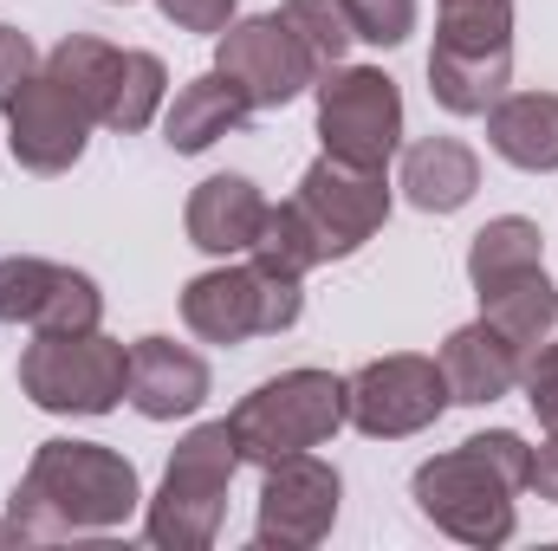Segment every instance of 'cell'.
I'll list each match as a JSON object with an SVG mask.
<instances>
[{
	"label": "cell",
	"instance_id": "1",
	"mask_svg": "<svg viewBox=\"0 0 558 551\" xmlns=\"http://www.w3.org/2000/svg\"><path fill=\"white\" fill-rule=\"evenodd\" d=\"M137 513H143L137 467L105 441H39L13 500H7V526H13L20 546L118 532Z\"/></svg>",
	"mask_w": 558,
	"mask_h": 551
},
{
	"label": "cell",
	"instance_id": "2",
	"mask_svg": "<svg viewBox=\"0 0 558 551\" xmlns=\"http://www.w3.org/2000/svg\"><path fill=\"white\" fill-rule=\"evenodd\" d=\"M526 474H533V448L513 428H487V434H468L461 448L422 461L416 480H410V500L435 532L494 551L520 526Z\"/></svg>",
	"mask_w": 558,
	"mask_h": 551
},
{
	"label": "cell",
	"instance_id": "3",
	"mask_svg": "<svg viewBox=\"0 0 558 551\" xmlns=\"http://www.w3.org/2000/svg\"><path fill=\"white\" fill-rule=\"evenodd\" d=\"M241 474L234 421H202L175 441L162 487L143 500V539L162 551H208L228 519V487Z\"/></svg>",
	"mask_w": 558,
	"mask_h": 551
},
{
	"label": "cell",
	"instance_id": "4",
	"mask_svg": "<svg viewBox=\"0 0 558 551\" xmlns=\"http://www.w3.org/2000/svg\"><path fill=\"white\" fill-rule=\"evenodd\" d=\"M20 390L46 415H111L131 396V344L105 331H33L20 351Z\"/></svg>",
	"mask_w": 558,
	"mask_h": 551
},
{
	"label": "cell",
	"instance_id": "5",
	"mask_svg": "<svg viewBox=\"0 0 558 551\" xmlns=\"http://www.w3.org/2000/svg\"><path fill=\"white\" fill-rule=\"evenodd\" d=\"M305 279L274 273L260 260H228L215 273H195L182 285V325L202 344H247V338H279L305 311Z\"/></svg>",
	"mask_w": 558,
	"mask_h": 551
},
{
	"label": "cell",
	"instance_id": "6",
	"mask_svg": "<svg viewBox=\"0 0 558 551\" xmlns=\"http://www.w3.org/2000/svg\"><path fill=\"white\" fill-rule=\"evenodd\" d=\"M228 421H234L241 461H254V467H274V461L305 454V448H325L344 428V377H331V370H279L274 383L241 396Z\"/></svg>",
	"mask_w": 558,
	"mask_h": 551
},
{
	"label": "cell",
	"instance_id": "7",
	"mask_svg": "<svg viewBox=\"0 0 558 551\" xmlns=\"http://www.w3.org/2000/svg\"><path fill=\"white\" fill-rule=\"evenodd\" d=\"M318 143L338 162L357 169H390L403 149V91L377 65H331L318 85Z\"/></svg>",
	"mask_w": 558,
	"mask_h": 551
},
{
	"label": "cell",
	"instance_id": "8",
	"mask_svg": "<svg viewBox=\"0 0 558 551\" xmlns=\"http://www.w3.org/2000/svg\"><path fill=\"white\" fill-rule=\"evenodd\" d=\"M292 208H299V221L312 228L318 260H351V254H357L364 241H377L384 221H390V175H384V169L338 162V156H318V162L299 175Z\"/></svg>",
	"mask_w": 558,
	"mask_h": 551
},
{
	"label": "cell",
	"instance_id": "9",
	"mask_svg": "<svg viewBox=\"0 0 558 551\" xmlns=\"http://www.w3.org/2000/svg\"><path fill=\"white\" fill-rule=\"evenodd\" d=\"M448 409V377L435 357L397 351V357H371L357 377H344V421L371 441H403L435 428Z\"/></svg>",
	"mask_w": 558,
	"mask_h": 551
},
{
	"label": "cell",
	"instance_id": "10",
	"mask_svg": "<svg viewBox=\"0 0 558 551\" xmlns=\"http://www.w3.org/2000/svg\"><path fill=\"white\" fill-rule=\"evenodd\" d=\"M215 72L247 98V111H279V105H292L299 91L318 85L312 52L299 46V33H292L279 13L234 20V26L215 39Z\"/></svg>",
	"mask_w": 558,
	"mask_h": 551
},
{
	"label": "cell",
	"instance_id": "11",
	"mask_svg": "<svg viewBox=\"0 0 558 551\" xmlns=\"http://www.w3.org/2000/svg\"><path fill=\"white\" fill-rule=\"evenodd\" d=\"M260 519H254V546L260 551H312L331 539L338 526V500H344V480L331 461H318L312 448L305 454H286L274 467H260Z\"/></svg>",
	"mask_w": 558,
	"mask_h": 551
},
{
	"label": "cell",
	"instance_id": "12",
	"mask_svg": "<svg viewBox=\"0 0 558 551\" xmlns=\"http://www.w3.org/2000/svg\"><path fill=\"white\" fill-rule=\"evenodd\" d=\"M0 325L26 331H98L105 325V292L98 279L39 254H7L0 260Z\"/></svg>",
	"mask_w": 558,
	"mask_h": 551
},
{
	"label": "cell",
	"instance_id": "13",
	"mask_svg": "<svg viewBox=\"0 0 558 551\" xmlns=\"http://www.w3.org/2000/svg\"><path fill=\"white\" fill-rule=\"evenodd\" d=\"M92 124H98V118L39 65V72L26 78V91L7 105V149H13V162H20L26 175H65V169L85 156Z\"/></svg>",
	"mask_w": 558,
	"mask_h": 551
},
{
	"label": "cell",
	"instance_id": "14",
	"mask_svg": "<svg viewBox=\"0 0 558 551\" xmlns=\"http://www.w3.org/2000/svg\"><path fill=\"white\" fill-rule=\"evenodd\" d=\"M208 390H215V377H208L202 351H189L175 338H137L131 344V396L124 403L143 421H182L208 403Z\"/></svg>",
	"mask_w": 558,
	"mask_h": 551
},
{
	"label": "cell",
	"instance_id": "15",
	"mask_svg": "<svg viewBox=\"0 0 558 551\" xmlns=\"http://www.w3.org/2000/svg\"><path fill=\"white\" fill-rule=\"evenodd\" d=\"M435 364H441V377H448V403H461V409H487V403H500V396L520 390V364H526V351H520L507 331H494L487 318H474V325L448 331V344L435 351Z\"/></svg>",
	"mask_w": 558,
	"mask_h": 551
},
{
	"label": "cell",
	"instance_id": "16",
	"mask_svg": "<svg viewBox=\"0 0 558 551\" xmlns=\"http://www.w3.org/2000/svg\"><path fill=\"white\" fill-rule=\"evenodd\" d=\"M267 208L274 201L247 175H208V182H195V195L182 208L189 247H202L215 260H241V254H254V241L267 228Z\"/></svg>",
	"mask_w": 558,
	"mask_h": 551
},
{
	"label": "cell",
	"instance_id": "17",
	"mask_svg": "<svg viewBox=\"0 0 558 551\" xmlns=\"http://www.w3.org/2000/svg\"><path fill=\"white\" fill-rule=\"evenodd\" d=\"M397 188L410 195V208H422V215H454L481 188V156L461 137H416L403 149Z\"/></svg>",
	"mask_w": 558,
	"mask_h": 551
},
{
	"label": "cell",
	"instance_id": "18",
	"mask_svg": "<svg viewBox=\"0 0 558 551\" xmlns=\"http://www.w3.org/2000/svg\"><path fill=\"white\" fill-rule=\"evenodd\" d=\"M487 143L500 162L526 169V175H553L558 169V91H507L487 111Z\"/></svg>",
	"mask_w": 558,
	"mask_h": 551
},
{
	"label": "cell",
	"instance_id": "19",
	"mask_svg": "<svg viewBox=\"0 0 558 551\" xmlns=\"http://www.w3.org/2000/svg\"><path fill=\"white\" fill-rule=\"evenodd\" d=\"M247 118H254L247 98H241L221 72H202V78H189V85L175 91V105H169V118H162V137H169L175 156H202V149H215L221 137H234Z\"/></svg>",
	"mask_w": 558,
	"mask_h": 551
},
{
	"label": "cell",
	"instance_id": "20",
	"mask_svg": "<svg viewBox=\"0 0 558 551\" xmlns=\"http://www.w3.org/2000/svg\"><path fill=\"white\" fill-rule=\"evenodd\" d=\"M513 85V52H454L435 46L428 52V91L448 118H487Z\"/></svg>",
	"mask_w": 558,
	"mask_h": 551
},
{
	"label": "cell",
	"instance_id": "21",
	"mask_svg": "<svg viewBox=\"0 0 558 551\" xmlns=\"http://www.w3.org/2000/svg\"><path fill=\"white\" fill-rule=\"evenodd\" d=\"M481 292V318L494 325V331H507L520 351H533L539 338H553L558 325V292L546 267H520V273L507 279H487V285H474Z\"/></svg>",
	"mask_w": 558,
	"mask_h": 551
},
{
	"label": "cell",
	"instance_id": "22",
	"mask_svg": "<svg viewBox=\"0 0 558 551\" xmlns=\"http://www.w3.org/2000/svg\"><path fill=\"white\" fill-rule=\"evenodd\" d=\"M118 59H124V46H111V39H98V33H65L52 52H46V72L92 111V118H105V98H111V78H118Z\"/></svg>",
	"mask_w": 558,
	"mask_h": 551
},
{
	"label": "cell",
	"instance_id": "23",
	"mask_svg": "<svg viewBox=\"0 0 558 551\" xmlns=\"http://www.w3.org/2000/svg\"><path fill=\"white\" fill-rule=\"evenodd\" d=\"M162 91H169V72H162V59L156 52H143V46H124V59H118V78H111V98H105V131H118V137H137L149 131V118L162 111Z\"/></svg>",
	"mask_w": 558,
	"mask_h": 551
},
{
	"label": "cell",
	"instance_id": "24",
	"mask_svg": "<svg viewBox=\"0 0 558 551\" xmlns=\"http://www.w3.org/2000/svg\"><path fill=\"white\" fill-rule=\"evenodd\" d=\"M520 267H546V234H539V221L500 215V221H487V228L468 241V279H474V285L507 279V273H520Z\"/></svg>",
	"mask_w": 558,
	"mask_h": 551
},
{
	"label": "cell",
	"instance_id": "25",
	"mask_svg": "<svg viewBox=\"0 0 558 551\" xmlns=\"http://www.w3.org/2000/svg\"><path fill=\"white\" fill-rule=\"evenodd\" d=\"M435 46L513 52V0H435Z\"/></svg>",
	"mask_w": 558,
	"mask_h": 551
},
{
	"label": "cell",
	"instance_id": "26",
	"mask_svg": "<svg viewBox=\"0 0 558 551\" xmlns=\"http://www.w3.org/2000/svg\"><path fill=\"white\" fill-rule=\"evenodd\" d=\"M279 20H286V26L299 33V46L312 52L318 78H325L331 65H344V52H351V20L338 13V0H286Z\"/></svg>",
	"mask_w": 558,
	"mask_h": 551
},
{
	"label": "cell",
	"instance_id": "27",
	"mask_svg": "<svg viewBox=\"0 0 558 551\" xmlns=\"http://www.w3.org/2000/svg\"><path fill=\"white\" fill-rule=\"evenodd\" d=\"M247 260H260V267H274V273H292V279H305L312 267H325V260H318V247H312V228L299 221V208H292V201L267 208V228H260V241H254V254H247Z\"/></svg>",
	"mask_w": 558,
	"mask_h": 551
},
{
	"label": "cell",
	"instance_id": "28",
	"mask_svg": "<svg viewBox=\"0 0 558 551\" xmlns=\"http://www.w3.org/2000/svg\"><path fill=\"white\" fill-rule=\"evenodd\" d=\"M338 13L364 46H403L416 33V0H338Z\"/></svg>",
	"mask_w": 558,
	"mask_h": 551
},
{
	"label": "cell",
	"instance_id": "29",
	"mask_svg": "<svg viewBox=\"0 0 558 551\" xmlns=\"http://www.w3.org/2000/svg\"><path fill=\"white\" fill-rule=\"evenodd\" d=\"M520 390H526V403H533V415H539V428L553 434L558 428V338H539V344L526 351Z\"/></svg>",
	"mask_w": 558,
	"mask_h": 551
},
{
	"label": "cell",
	"instance_id": "30",
	"mask_svg": "<svg viewBox=\"0 0 558 551\" xmlns=\"http://www.w3.org/2000/svg\"><path fill=\"white\" fill-rule=\"evenodd\" d=\"M39 65H46V59L33 52V39H26L20 26H7V20H0V111L26 91V78H33Z\"/></svg>",
	"mask_w": 558,
	"mask_h": 551
},
{
	"label": "cell",
	"instance_id": "31",
	"mask_svg": "<svg viewBox=\"0 0 558 551\" xmlns=\"http://www.w3.org/2000/svg\"><path fill=\"white\" fill-rule=\"evenodd\" d=\"M156 7H162L169 26H182V33H215V39H221V33L234 26V7H241V0H156Z\"/></svg>",
	"mask_w": 558,
	"mask_h": 551
},
{
	"label": "cell",
	"instance_id": "32",
	"mask_svg": "<svg viewBox=\"0 0 558 551\" xmlns=\"http://www.w3.org/2000/svg\"><path fill=\"white\" fill-rule=\"evenodd\" d=\"M526 487H533L539 500H553V506H558V428L533 448V474H526Z\"/></svg>",
	"mask_w": 558,
	"mask_h": 551
},
{
	"label": "cell",
	"instance_id": "33",
	"mask_svg": "<svg viewBox=\"0 0 558 551\" xmlns=\"http://www.w3.org/2000/svg\"><path fill=\"white\" fill-rule=\"evenodd\" d=\"M118 7H131V0H118Z\"/></svg>",
	"mask_w": 558,
	"mask_h": 551
}]
</instances>
